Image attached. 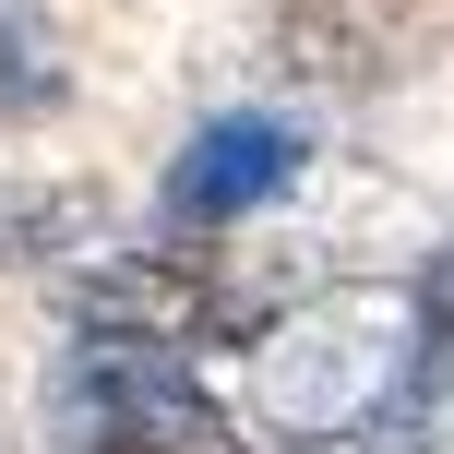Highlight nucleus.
I'll use <instances>...</instances> for the list:
<instances>
[{
    "instance_id": "nucleus-1",
    "label": "nucleus",
    "mask_w": 454,
    "mask_h": 454,
    "mask_svg": "<svg viewBox=\"0 0 454 454\" xmlns=\"http://www.w3.org/2000/svg\"><path fill=\"white\" fill-rule=\"evenodd\" d=\"M36 407H48V454H239V419L192 383L180 335L72 323Z\"/></svg>"
},
{
    "instance_id": "nucleus-2",
    "label": "nucleus",
    "mask_w": 454,
    "mask_h": 454,
    "mask_svg": "<svg viewBox=\"0 0 454 454\" xmlns=\"http://www.w3.org/2000/svg\"><path fill=\"white\" fill-rule=\"evenodd\" d=\"M395 383H407V311H383V299H311L263 347V407H275V431L299 454L359 431Z\"/></svg>"
},
{
    "instance_id": "nucleus-3",
    "label": "nucleus",
    "mask_w": 454,
    "mask_h": 454,
    "mask_svg": "<svg viewBox=\"0 0 454 454\" xmlns=\"http://www.w3.org/2000/svg\"><path fill=\"white\" fill-rule=\"evenodd\" d=\"M287 180H299V120L227 108V120H204V132L180 144V168H168V227H239Z\"/></svg>"
},
{
    "instance_id": "nucleus-4",
    "label": "nucleus",
    "mask_w": 454,
    "mask_h": 454,
    "mask_svg": "<svg viewBox=\"0 0 454 454\" xmlns=\"http://www.w3.org/2000/svg\"><path fill=\"white\" fill-rule=\"evenodd\" d=\"M60 96H72V72H60L48 0H0V120H48Z\"/></svg>"
},
{
    "instance_id": "nucleus-5",
    "label": "nucleus",
    "mask_w": 454,
    "mask_h": 454,
    "mask_svg": "<svg viewBox=\"0 0 454 454\" xmlns=\"http://www.w3.org/2000/svg\"><path fill=\"white\" fill-rule=\"evenodd\" d=\"M407 383L454 419V239L431 251V275H419V299H407Z\"/></svg>"
},
{
    "instance_id": "nucleus-6",
    "label": "nucleus",
    "mask_w": 454,
    "mask_h": 454,
    "mask_svg": "<svg viewBox=\"0 0 454 454\" xmlns=\"http://www.w3.org/2000/svg\"><path fill=\"white\" fill-rule=\"evenodd\" d=\"M0 227H24V204H12V192H0Z\"/></svg>"
}]
</instances>
